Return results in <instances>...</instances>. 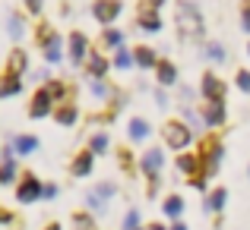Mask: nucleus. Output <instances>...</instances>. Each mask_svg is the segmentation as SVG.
Returning a JSON list of instances; mask_svg holds the SVG:
<instances>
[{
    "instance_id": "9b49d317",
    "label": "nucleus",
    "mask_w": 250,
    "mask_h": 230,
    "mask_svg": "<svg viewBox=\"0 0 250 230\" xmlns=\"http://www.w3.org/2000/svg\"><path fill=\"white\" fill-rule=\"evenodd\" d=\"M140 25H143L146 32H159V29H162V19H159V13H155V10H149V6H146V10L140 13Z\"/></svg>"
},
{
    "instance_id": "ea45409f",
    "label": "nucleus",
    "mask_w": 250,
    "mask_h": 230,
    "mask_svg": "<svg viewBox=\"0 0 250 230\" xmlns=\"http://www.w3.org/2000/svg\"><path fill=\"white\" fill-rule=\"evenodd\" d=\"M44 230H61V224H48V227H44Z\"/></svg>"
},
{
    "instance_id": "f3484780",
    "label": "nucleus",
    "mask_w": 250,
    "mask_h": 230,
    "mask_svg": "<svg viewBox=\"0 0 250 230\" xmlns=\"http://www.w3.org/2000/svg\"><path fill=\"white\" fill-rule=\"evenodd\" d=\"M54 120L63 123V126H70V123L76 120V107H73V104H63V107H57V110H54Z\"/></svg>"
},
{
    "instance_id": "5701e85b",
    "label": "nucleus",
    "mask_w": 250,
    "mask_h": 230,
    "mask_svg": "<svg viewBox=\"0 0 250 230\" xmlns=\"http://www.w3.org/2000/svg\"><path fill=\"white\" fill-rule=\"evenodd\" d=\"M89 152H92V155H104V152H108V136H104V133L92 136V142H89Z\"/></svg>"
},
{
    "instance_id": "e433bc0d",
    "label": "nucleus",
    "mask_w": 250,
    "mask_h": 230,
    "mask_svg": "<svg viewBox=\"0 0 250 230\" xmlns=\"http://www.w3.org/2000/svg\"><path fill=\"white\" fill-rule=\"evenodd\" d=\"M44 195H48V199H54V195H57V186H54V183H48V186H44Z\"/></svg>"
},
{
    "instance_id": "bb28decb",
    "label": "nucleus",
    "mask_w": 250,
    "mask_h": 230,
    "mask_svg": "<svg viewBox=\"0 0 250 230\" xmlns=\"http://www.w3.org/2000/svg\"><path fill=\"white\" fill-rule=\"evenodd\" d=\"M225 199H228V193H225V189H215V193L209 195V208H212V212H219V208L225 205Z\"/></svg>"
},
{
    "instance_id": "c756f323",
    "label": "nucleus",
    "mask_w": 250,
    "mask_h": 230,
    "mask_svg": "<svg viewBox=\"0 0 250 230\" xmlns=\"http://www.w3.org/2000/svg\"><path fill=\"white\" fill-rule=\"evenodd\" d=\"M6 29H10L13 38H22V19H19V16H10V25H6Z\"/></svg>"
},
{
    "instance_id": "9d476101",
    "label": "nucleus",
    "mask_w": 250,
    "mask_h": 230,
    "mask_svg": "<svg viewBox=\"0 0 250 230\" xmlns=\"http://www.w3.org/2000/svg\"><path fill=\"white\" fill-rule=\"evenodd\" d=\"M85 51H89V41H85V35L73 32V35H70V57L80 63V60H85Z\"/></svg>"
},
{
    "instance_id": "79ce46f5",
    "label": "nucleus",
    "mask_w": 250,
    "mask_h": 230,
    "mask_svg": "<svg viewBox=\"0 0 250 230\" xmlns=\"http://www.w3.org/2000/svg\"><path fill=\"white\" fill-rule=\"evenodd\" d=\"M149 3H152V6H159V3H165V0H149Z\"/></svg>"
},
{
    "instance_id": "c9c22d12",
    "label": "nucleus",
    "mask_w": 250,
    "mask_h": 230,
    "mask_svg": "<svg viewBox=\"0 0 250 230\" xmlns=\"http://www.w3.org/2000/svg\"><path fill=\"white\" fill-rule=\"evenodd\" d=\"M92 91H95V98H104V95H108V88H104L102 82H92Z\"/></svg>"
},
{
    "instance_id": "c85d7f7f",
    "label": "nucleus",
    "mask_w": 250,
    "mask_h": 230,
    "mask_svg": "<svg viewBox=\"0 0 250 230\" xmlns=\"http://www.w3.org/2000/svg\"><path fill=\"white\" fill-rule=\"evenodd\" d=\"M133 60H136V57H130V51H124V48L117 51V57H114V63H117V67H121V70H127V67H130V63H133Z\"/></svg>"
},
{
    "instance_id": "f257e3e1",
    "label": "nucleus",
    "mask_w": 250,
    "mask_h": 230,
    "mask_svg": "<svg viewBox=\"0 0 250 230\" xmlns=\"http://www.w3.org/2000/svg\"><path fill=\"white\" fill-rule=\"evenodd\" d=\"M177 32L184 38H200L203 35V16L196 3H181L177 6Z\"/></svg>"
},
{
    "instance_id": "a211bd4d",
    "label": "nucleus",
    "mask_w": 250,
    "mask_h": 230,
    "mask_svg": "<svg viewBox=\"0 0 250 230\" xmlns=\"http://www.w3.org/2000/svg\"><path fill=\"white\" fill-rule=\"evenodd\" d=\"M89 170H92V152H83V155L73 161V174H76V177H85Z\"/></svg>"
},
{
    "instance_id": "dca6fc26",
    "label": "nucleus",
    "mask_w": 250,
    "mask_h": 230,
    "mask_svg": "<svg viewBox=\"0 0 250 230\" xmlns=\"http://www.w3.org/2000/svg\"><path fill=\"white\" fill-rule=\"evenodd\" d=\"M196 167H200V158L196 155H181L177 158V170H181V174H196Z\"/></svg>"
},
{
    "instance_id": "2f4dec72",
    "label": "nucleus",
    "mask_w": 250,
    "mask_h": 230,
    "mask_svg": "<svg viewBox=\"0 0 250 230\" xmlns=\"http://www.w3.org/2000/svg\"><path fill=\"white\" fill-rule=\"evenodd\" d=\"M124 230H140V214L130 212L127 218H124Z\"/></svg>"
},
{
    "instance_id": "2eb2a0df",
    "label": "nucleus",
    "mask_w": 250,
    "mask_h": 230,
    "mask_svg": "<svg viewBox=\"0 0 250 230\" xmlns=\"http://www.w3.org/2000/svg\"><path fill=\"white\" fill-rule=\"evenodd\" d=\"M19 88H22V85H19V76H10L6 73L3 79H0V95H19Z\"/></svg>"
},
{
    "instance_id": "7c9ffc66",
    "label": "nucleus",
    "mask_w": 250,
    "mask_h": 230,
    "mask_svg": "<svg viewBox=\"0 0 250 230\" xmlns=\"http://www.w3.org/2000/svg\"><path fill=\"white\" fill-rule=\"evenodd\" d=\"M13 177H16V170H13L10 161H3V167H0V183H10Z\"/></svg>"
},
{
    "instance_id": "423d86ee",
    "label": "nucleus",
    "mask_w": 250,
    "mask_h": 230,
    "mask_svg": "<svg viewBox=\"0 0 250 230\" xmlns=\"http://www.w3.org/2000/svg\"><path fill=\"white\" fill-rule=\"evenodd\" d=\"M92 13H95V19H98L102 25H108V22H114V19H117L121 3H117V0H98V3L92 6Z\"/></svg>"
},
{
    "instance_id": "39448f33",
    "label": "nucleus",
    "mask_w": 250,
    "mask_h": 230,
    "mask_svg": "<svg viewBox=\"0 0 250 230\" xmlns=\"http://www.w3.org/2000/svg\"><path fill=\"white\" fill-rule=\"evenodd\" d=\"M203 95L209 98V104H222V98H225V82H222L219 76L206 73L203 76Z\"/></svg>"
},
{
    "instance_id": "a19ab883",
    "label": "nucleus",
    "mask_w": 250,
    "mask_h": 230,
    "mask_svg": "<svg viewBox=\"0 0 250 230\" xmlns=\"http://www.w3.org/2000/svg\"><path fill=\"white\" fill-rule=\"evenodd\" d=\"M171 230H187V227H184V224H174V227H171Z\"/></svg>"
},
{
    "instance_id": "0eeeda50",
    "label": "nucleus",
    "mask_w": 250,
    "mask_h": 230,
    "mask_svg": "<svg viewBox=\"0 0 250 230\" xmlns=\"http://www.w3.org/2000/svg\"><path fill=\"white\" fill-rule=\"evenodd\" d=\"M51 101H54V95H51L48 88H42L35 98H32V104H29V114L32 117H44L51 110Z\"/></svg>"
},
{
    "instance_id": "4be33fe9",
    "label": "nucleus",
    "mask_w": 250,
    "mask_h": 230,
    "mask_svg": "<svg viewBox=\"0 0 250 230\" xmlns=\"http://www.w3.org/2000/svg\"><path fill=\"white\" fill-rule=\"evenodd\" d=\"M35 148H38L35 136H19V139H16V152L19 155H29V152H35Z\"/></svg>"
},
{
    "instance_id": "7ed1b4c3",
    "label": "nucleus",
    "mask_w": 250,
    "mask_h": 230,
    "mask_svg": "<svg viewBox=\"0 0 250 230\" xmlns=\"http://www.w3.org/2000/svg\"><path fill=\"white\" fill-rule=\"evenodd\" d=\"M38 195H44V186H42V183H38V177L25 174V177H22V183H19V193H16V199L29 205V202H35Z\"/></svg>"
},
{
    "instance_id": "f704fd0d",
    "label": "nucleus",
    "mask_w": 250,
    "mask_h": 230,
    "mask_svg": "<svg viewBox=\"0 0 250 230\" xmlns=\"http://www.w3.org/2000/svg\"><path fill=\"white\" fill-rule=\"evenodd\" d=\"M42 3H44V0H25V6H29V13H42Z\"/></svg>"
},
{
    "instance_id": "a878e982",
    "label": "nucleus",
    "mask_w": 250,
    "mask_h": 230,
    "mask_svg": "<svg viewBox=\"0 0 250 230\" xmlns=\"http://www.w3.org/2000/svg\"><path fill=\"white\" fill-rule=\"evenodd\" d=\"M73 230H98V227H95V221H92L89 214H76V218H73Z\"/></svg>"
},
{
    "instance_id": "412c9836",
    "label": "nucleus",
    "mask_w": 250,
    "mask_h": 230,
    "mask_svg": "<svg viewBox=\"0 0 250 230\" xmlns=\"http://www.w3.org/2000/svg\"><path fill=\"white\" fill-rule=\"evenodd\" d=\"M136 63H140V67H159V63H155V54H152V48H136Z\"/></svg>"
},
{
    "instance_id": "72a5a7b5",
    "label": "nucleus",
    "mask_w": 250,
    "mask_h": 230,
    "mask_svg": "<svg viewBox=\"0 0 250 230\" xmlns=\"http://www.w3.org/2000/svg\"><path fill=\"white\" fill-rule=\"evenodd\" d=\"M206 54L212 57V60H222V57H225V51H222V44H209V48H206Z\"/></svg>"
},
{
    "instance_id": "37998d69",
    "label": "nucleus",
    "mask_w": 250,
    "mask_h": 230,
    "mask_svg": "<svg viewBox=\"0 0 250 230\" xmlns=\"http://www.w3.org/2000/svg\"><path fill=\"white\" fill-rule=\"evenodd\" d=\"M3 221H6V212H0V224H3Z\"/></svg>"
},
{
    "instance_id": "20e7f679",
    "label": "nucleus",
    "mask_w": 250,
    "mask_h": 230,
    "mask_svg": "<svg viewBox=\"0 0 250 230\" xmlns=\"http://www.w3.org/2000/svg\"><path fill=\"white\" fill-rule=\"evenodd\" d=\"M219 158H222V145H219V142H215V139L203 142V155H200V161L206 164V170H203L206 177H212V174H215V167H219Z\"/></svg>"
},
{
    "instance_id": "f8f14e48",
    "label": "nucleus",
    "mask_w": 250,
    "mask_h": 230,
    "mask_svg": "<svg viewBox=\"0 0 250 230\" xmlns=\"http://www.w3.org/2000/svg\"><path fill=\"white\" fill-rule=\"evenodd\" d=\"M203 120H206L209 126H219V123H225V107H222V104H209V107L203 110Z\"/></svg>"
},
{
    "instance_id": "ddd939ff",
    "label": "nucleus",
    "mask_w": 250,
    "mask_h": 230,
    "mask_svg": "<svg viewBox=\"0 0 250 230\" xmlns=\"http://www.w3.org/2000/svg\"><path fill=\"white\" fill-rule=\"evenodd\" d=\"M6 73H10V76H22L25 73V54H22V51H13V54H10Z\"/></svg>"
},
{
    "instance_id": "393cba45",
    "label": "nucleus",
    "mask_w": 250,
    "mask_h": 230,
    "mask_svg": "<svg viewBox=\"0 0 250 230\" xmlns=\"http://www.w3.org/2000/svg\"><path fill=\"white\" fill-rule=\"evenodd\" d=\"M165 212L171 214V218H177V214L184 212V199H181V195H171V199L165 202Z\"/></svg>"
},
{
    "instance_id": "aec40b11",
    "label": "nucleus",
    "mask_w": 250,
    "mask_h": 230,
    "mask_svg": "<svg viewBox=\"0 0 250 230\" xmlns=\"http://www.w3.org/2000/svg\"><path fill=\"white\" fill-rule=\"evenodd\" d=\"M146 136H149V123L146 120H130V139L140 142V139H146Z\"/></svg>"
},
{
    "instance_id": "c03bdc74",
    "label": "nucleus",
    "mask_w": 250,
    "mask_h": 230,
    "mask_svg": "<svg viewBox=\"0 0 250 230\" xmlns=\"http://www.w3.org/2000/svg\"><path fill=\"white\" fill-rule=\"evenodd\" d=\"M247 54H250V48H247Z\"/></svg>"
},
{
    "instance_id": "4c0bfd02",
    "label": "nucleus",
    "mask_w": 250,
    "mask_h": 230,
    "mask_svg": "<svg viewBox=\"0 0 250 230\" xmlns=\"http://www.w3.org/2000/svg\"><path fill=\"white\" fill-rule=\"evenodd\" d=\"M241 19H244V29H247V32H250V3H247V6H244V16H241Z\"/></svg>"
},
{
    "instance_id": "473e14b6",
    "label": "nucleus",
    "mask_w": 250,
    "mask_h": 230,
    "mask_svg": "<svg viewBox=\"0 0 250 230\" xmlns=\"http://www.w3.org/2000/svg\"><path fill=\"white\" fill-rule=\"evenodd\" d=\"M238 88L250 95V73H247V70H241V73H238Z\"/></svg>"
},
{
    "instance_id": "6ab92c4d",
    "label": "nucleus",
    "mask_w": 250,
    "mask_h": 230,
    "mask_svg": "<svg viewBox=\"0 0 250 230\" xmlns=\"http://www.w3.org/2000/svg\"><path fill=\"white\" fill-rule=\"evenodd\" d=\"M104 70H108V60H104L102 54H92V57H89V73L95 76V79H102Z\"/></svg>"
},
{
    "instance_id": "cd10ccee",
    "label": "nucleus",
    "mask_w": 250,
    "mask_h": 230,
    "mask_svg": "<svg viewBox=\"0 0 250 230\" xmlns=\"http://www.w3.org/2000/svg\"><path fill=\"white\" fill-rule=\"evenodd\" d=\"M44 57H48L51 63H57V60H61V38H54V41H51L48 48H44Z\"/></svg>"
},
{
    "instance_id": "58836bf2",
    "label": "nucleus",
    "mask_w": 250,
    "mask_h": 230,
    "mask_svg": "<svg viewBox=\"0 0 250 230\" xmlns=\"http://www.w3.org/2000/svg\"><path fill=\"white\" fill-rule=\"evenodd\" d=\"M146 230H165V227H162V224H149Z\"/></svg>"
},
{
    "instance_id": "4468645a",
    "label": "nucleus",
    "mask_w": 250,
    "mask_h": 230,
    "mask_svg": "<svg viewBox=\"0 0 250 230\" xmlns=\"http://www.w3.org/2000/svg\"><path fill=\"white\" fill-rule=\"evenodd\" d=\"M155 73H159V82H162V85H171V82L177 79V70H174V63H168V60H159Z\"/></svg>"
},
{
    "instance_id": "6e6552de",
    "label": "nucleus",
    "mask_w": 250,
    "mask_h": 230,
    "mask_svg": "<svg viewBox=\"0 0 250 230\" xmlns=\"http://www.w3.org/2000/svg\"><path fill=\"white\" fill-rule=\"evenodd\" d=\"M111 193H114V183H98V186L92 189L89 195H85V202H89L92 208H102V205H104V199H108Z\"/></svg>"
},
{
    "instance_id": "1a4fd4ad",
    "label": "nucleus",
    "mask_w": 250,
    "mask_h": 230,
    "mask_svg": "<svg viewBox=\"0 0 250 230\" xmlns=\"http://www.w3.org/2000/svg\"><path fill=\"white\" fill-rule=\"evenodd\" d=\"M162 164H165V155H162L159 148H152V152H146V158H143V174L155 177L162 170Z\"/></svg>"
},
{
    "instance_id": "b1692460",
    "label": "nucleus",
    "mask_w": 250,
    "mask_h": 230,
    "mask_svg": "<svg viewBox=\"0 0 250 230\" xmlns=\"http://www.w3.org/2000/svg\"><path fill=\"white\" fill-rule=\"evenodd\" d=\"M102 41L108 44V48H121V41H124V35L117 29H104V35H102Z\"/></svg>"
},
{
    "instance_id": "f03ea898",
    "label": "nucleus",
    "mask_w": 250,
    "mask_h": 230,
    "mask_svg": "<svg viewBox=\"0 0 250 230\" xmlns=\"http://www.w3.org/2000/svg\"><path fill=\"white\" fill-rule=\"evenodd\" d=\"M162 133H165L168 148H177V152H181V148H187V142H190V129L184 126L181 120H171V123H165V129H162Z\"/></svg>"
}]
</instances>
